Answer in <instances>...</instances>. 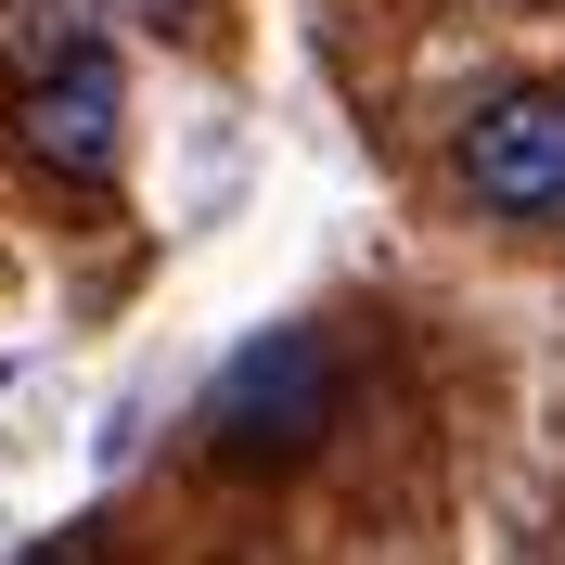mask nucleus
<instances>
[{
    "label": "nucleus",
    "mask_w": 565,
    "mask_h": 565,
    "mask_svg": "<svg viewBox=\"0 0 565 565\" xmlns=\"http://www.w3.org/2000/svg\"><path fill=\"white\" fill-rule=\"evenodd\" d=\"M129 13H141L154 39H193V13H206V0H129Z\"/></svg>",
    "instance_id": "4"
},
{
    "label": "nucleus",
    "mask_w": 565,
    "mask_h": 565,
    "mask_svg": "<svg viewBox=\"0 0 565 565\" xmlns=\"http://www.w3.org/2000/svg\"><path fill=\"white\" fill-rule=\"evenodd\" d=\"M13 154L52 180H116V154H129V77H116L104 39H65L52 65L13 77Z\"/></svg>",
    "instance_id": "3"
},
{
    "label": "nucleus",
    "mask_w": 565,
    "mask_h": 565,
    "mask_svg": "<svg viewBox=\"0 0 565 565\" xmlns=\"http://www.w3.org/2000/svg\"><path fill=\"white\" fill-rule=\"evenodd\" d=\"M334 398H348L334 348H321L309 321H282V334L232 348V373H218V398H206V450L232 462V476H282V462H309L321 437H334Z\"/></svg>",
    "instance_id": "1"
},
{
    "label": "nucleus",
    "mask_w": 565,
    "mask_h": 565,
    "mask_svg": "<svg viewBox=\"0 0 565 565\" xmlns=\"http://www.w3.org/2000/svg\"><path fill=\"white\" fill-rule=\"evenodd\" d=\"M450 180H462V206L501 218V232H565V77L476 104L462 141H450Z\"/></svg>",
    "instance_id": "2"
}]
</instances>
